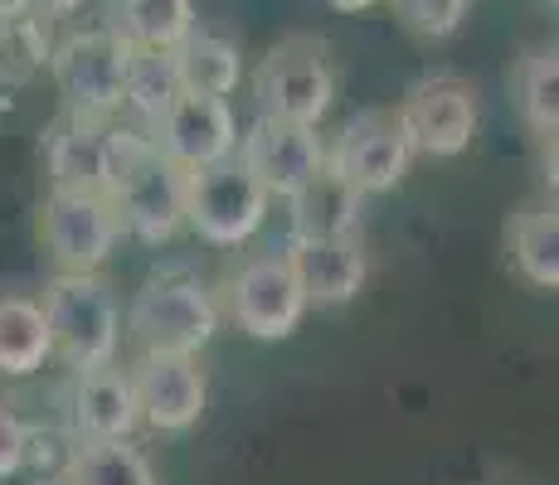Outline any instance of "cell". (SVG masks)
Segmentation results:
<instances>
[{
  "instance_id": "cell-1",
  "label": "cell",
  "mask_w": 559,
  "mask_h": 485,
  "mask_svg": "<svg viewBox=\"0 0 559 485\" xmlns=\"http://www.w3.org/2000/svg\"><path fill=\"white\" fill-rule=\"evenodd\" d=\"M107 204L122 239L146 247L170 243L186 229V175L152 146V136L127 122L107 126Z\"/></svg>"
},
{
  "instance_id": "cell-2",
  "label": "cell",
  "mask_w": 559,
  "mask_h": 485,
  "mask_svg": "<svg viewBox=\"0 0 559 485\" xmlns=\"http://www.w3.org/2000/svg\"><path fill=\"white\" fill-rule=\"evenodd\" d=\"M39 311H45L53 360L69 374L117 364V354H122V301L103 272H53L45 282V296H39Z\"/></svg>"
},
{
  "instance_id": "cell-3",
  "label": "cell",
  "mask_w": 559,
  "mask_h": 485,
  "mask_svg": "<svg viewBox=\"0 0 559 485\" xmlns=\"http://www.w3.org/2000/svg\"><path fill=\"white\" fill-rule=\"evenodd\" d=\"M219 326V296L190 272H160L142 282L122 311V336L136 344V354H195L200 360Z\"/></svg>"
},
{
  "instance_id": "cell-4",
  "label": "cell",
  "mask_w": 559,
  "mask_h": 485,
  "mask_svg": "<svg viewBox=\"0 0 559 485\" xmlns=\"http://www.w3.org/2000/svg\"><path fill=\"white\" fill-rule=\"evenodd\" d=\"M341 97L336 53L321 35H283L253 69V102L258 117L277 122L321 126Z\"/></svg>"
},
{
  "instance_id": "cell-5",
  "label": "cell",
  "mask_w": 559,
  "mask_h": 485,
  "mask_svg": "<svg viewBox=\"0 0 559 485\" xmlns=\"http://www.w3.org/2000/svg\"><path fill=\"white\" fill-rule=\"evenodd\" d=\"M132 49L107 25L63 29L49 49V83L59 93V112L88 117V122H117L122 117V83Z\"/></svg>"
},
{
  "instance_id": "cell-6",
  "label": "cell",
  "mask_w": 559,
  "mask_h": 485,
  "mask_svg": "<svg viewBox=\"0 0 559 485\" xmlns=\"http://www.w3.org/2000/svg\"><path fill=\"white\" fill-rule=\"evenodd\" d=\"M400 117L408 146L414 156H428V160H457L467 156L472 142H477V126H481V97H477V83L462 78V73H424L418 83H408L400 107Z\"/></svg>"
},
{
  "instance_id": "cell-7",
  "label": "cell",
  "mask_w": 559,
  "mask_h": 485,
  "mask_svg": "<svg viewBox=\"0 0 559 485\" xmlns=\"http://www.w3.org/2000/svg\"><path fill=\"white\" fill-rule=\"evenodd\" d=\"M273 214L267 190L249 175L239 156L186 175V229L210 247H243Z\"/></svg>"
},
{
  "instance_id": "cell-8",
  "label": "cell",
  "mask_w": 559,
  "mask_h": 485,
  "mask_svg": "<svg viewBox=\"0 0 559 485\" xmlns=\"http://www.w3.org/2000/svg\"><path fill=\"white\" fill-rule=\"evenodd\" d=\"M414 160L418 156H414V146H408L394 107H360V112L346 117V126L326 142V170L341 180V185L365 194V199L404 185Z\"/></svg>"
},
{
  "instance_id": "cell-9",
  "label": "cell",
  "mask_w": 559,
  "mask_h": 485,
  "mask_svg": "<svg viewBox=\"0 0 559 485\" xmlns=\"http://www.w3.org/2000/svg\"><path fill=\"white\" fill-rule=\"evenodd\" d=\"M224 316L243 330L249 340L277 344L293 340L307 320V296L293 277V263L287 253H253L239 263V272L224 287Z\"/></svg>"
},
{
  "instance_id": "cell-10",
  "label": "cell",
  "mask_w": 559,
  "mask_h": 485,
  "mask_svg": "<svg viewBox=\"0 0 559 485\" xmlns=\"http://www.w3.org/2000/svg\"><path fill=\"white\" fill-rule=\"evenodd\" d=\"M39 243H45L53 272L93 277L112 263L117 243H122V223H117L107 194L49 190L39 199Z\"/></svg>"
},
{
  "instance_id": "cell-11",
  "label": "cell",
  "mask_w": 559,
  "mask_h": 485,
  "mask_svg": "<svg viewBox=\"0 0 559 485\" xmlns=\"http://www.w3.org/2000/svg\"><path fill=\"white\" fill-rule=\"evenodd\" d=\"M234 156L249 166V175L267 190V199L287 204L297 190H307L326 170V136H321V126L253 117L239 132V150Z\"/></svg>"
},
{
  "instance_id": "cell-12",
  "label": "cell",
  "mask_w": 559,
  "mask_h": 485,
  "mask_svg": "<svg viewBox=\"0 0 559 485\" xmlns=\"http://www.w3.org/2000/svg\"><path fill=\"white\" fill-rule=\"evenodd\" d=\"M142 408V427L160 437L195 433L210 413V374L195 354H136L127 364Z\"/></svg>"
},
{
  "instance_id": "cell-13",
  "label": "cell",
  "mask_w": 559,
  "mask_h": 485,
  "mask_svg": "<svg viewBox=\"0 0 559 485\" xmlns=\"http://www.w3.org/2000/svg\"><path fill=\"white\" fill-rule=\"evenodd\" d=\"M146 136H152V146L180 170V175H190V170L219 166V160H229L234 150H239V117H234L229 97L180 93Z\"/></svg>"
},
{
  "instance_id": "cell-14",
  "label": "cell",
  "mask_w": 559,
  "mask_h": 485,
  "mask_svg": "<svg viewBox=\"0 0 559 485\" xmlns=\"http://www.w3.org/2000/svg\"><path fill=\"white\" fill-rule=\"evenodd\" d=\"M69 427L73 441H132L142 427L132 374L122 364L83 369L69 384Z\"/></svg>"
},
{
  "instance_id": "cell-15",
  "label": "cell",
  "mask_w": 559,
  "mask_h": 485,
  "mask_svg": "<svg viewBox=\"0 0 559 485\" xmlns=\"http://www.w3.org/2000/svg\"><path fill=\"white\" fill-rule=\"evenodd\" d=\"M293 277L302 287L307 306L317 311H341L370 282V247L356 239H321V243H287L283 247Z\"/></svg>"
},
{
  "instance_id": "cell-16",
  "label": "cell",
  "mask_w": 559,
  "mask_h": 485,
  "mask_svg": "<svg viewBox=\"0 0 559 485\" xmlns=\"http://www.w3.org/2000/svg\"><path fill=\"white\" fill-rule=\"evenodd\" d=\"M107 126L88 117L59 112L45 132L49 190L63 194H107Z\"/></svg>"
},
{
  "instance_id": "cell-17",
  "label": "cell",
  "mask_w": 559,
  "mask_h": 485,
  "mask_svg": "<svg viewBox=\"0 0 559 485\" xmlns=\"http://www.w3.org/2000/svg\"><path fill=\"white\" fill-rule=\"evenodd\" d=\"M365 219V194L341 185L331 170H321L307 190L287 199V233L293 243H321V239H356Z\"/></svg>"
},
{
  "instance_id": "cell-18",
  "label": "cell",
  "mask_w": 559,
  "mask_h": 485,
  "mask_svg": "<svg viewBox=\"0 0 559 485\" xmlns=\"http://www.w3.org/2000/svg\"><path fill=\"white\" fill-rule=\"evenodd\" d=\"M103 25L112 29L127 49L170 53L200 25V15H195V0H107Z\"/></svg>"
},
{
  "instance_id": "cell-19",
  "label": "cell",
  "mask_w": 559,
  "mask_h": 485,
  "mask_svg": "<svg viewBox=\"0 0 559 485\" xmlns=\"http://www.w3.org/2000/svg\"><path fill=\"white\" fill-rule=\"evenodd\" d=\"M45 364H53V344H49L39 296L0 291V379L10 384L35 379Z\"/></svg>"
},
{
  "instance_id": "cell-20",
  "label": "cell",
  "mask_w": 559,
  "mask_h": 485,
  "mask_svg": "<svg viewBox=\"0 0 559 485\" xmlns=\"http://www.w3.org/2000/svg\"><path fill=\"white\" fill-rule=\"evenodd\" d=\"M511 93L521 107V122L531 126V136L555 156V136H559V49L545 45H525L521 59L511 69Z\"/></svg>"
},
{
  "instance_id": "cell-21",
  "label": "cell",
  "mask_w": 559,
  "mask_h": 485,
  "mask_svg": "<svg viewBox=\"0 0 559 485\" xmlns=\"http://www.w3.org/2000/svg\"><path fill=\"white\" fill-rule=\"evenodd\" d=\"M176 59V78L180 93L190 97H234L243 83V53L229 35H214V29H190L180 39V49H170Z\"/></svg>"
},
{
  "instance_id": "cell-22",
  "label": "cell",
  "mask_w": 559,
  "mask_h": 485,
  "mask_svg": "<svg viewBox=\"0 0 559 485\" xmlns=\"http://www.w3.org/2000/svg\"><path fill=\"white\" fill-rule=\"evenodd\" d=\"M59 485H160L156 466L136 441H69Z\"/></svg>"
},
{
  "instance_id": "cell-23",
  "label": "cell",
  "mask_w": 559,
  "mask_h": 485,
  "mask_svg": "<svg viewBox=\"0 0 559 485\" xmlns=\"http://www.w3.org/2000/svg\"><path fill=\"white\" fill-rule=\"evenodd\" d=\"M507 253L525 287L559 291V214L555 204H531L507 223Z\"/></svg>"
},
{
  "instance_id": "cell-24",
  "label": "cell",
  "mask_w": 559,
  "mask_h": 485,
  "mask_svg": "<svg viewBox=\"0 0 559 485\" xmlns=\"http://www.w3.org/2000/svg\"><path fill=\"white\" fill-rule=\"evenodd\" d=\"M180 97V78H176V59L170 53H152V49H132L127 59V83H122V117L117 122L136 126V132H152L170 102Z\"/></svg>"
},
{
  "instance_id": "cell-25",
  "label": "cell",
  "mask_w": 559,
  "mask_h": 485,
  "mask_svg": "<svg viewBox=\"0 0 559 485\" xmlns=\"http://www.w3.org/2000/svg\"><path fill=\"white\" fill-rule=\"evenodd\" d=\"M390 10L418 45H448L462 35L477 0H390Z\"/></svg>"
},
{
  "instance_id": "cell-26",
  "label": "cell",
  "mask_w": 559,
  "mask_h": 485,
  "mask_svg": "<svg viewBox=\"0 0 559 485\" xmlns=\"http://www.w3.org/2000/svg\"><path fill=\"white\" fill-rule=\"evenodd\" d=\"M29 461V427L15 413V403L0 398V481H15Z\"/></svg>"
},
{
  "instance_id": "cell-27",
  "label": "cell",
  "mask_w": 559,
  "mask_h": 485,
  "mask_svg": "<svg viewBox=\"0 0 559 485\" xmlns=\"http://www.w3.org/2000/svg\"><path fill=\"white\" fill-rule=\"evenodd\" d=\"M15 5H20V10H29V15H39V20H49V25H53V20H73L83 5H88V0H15Z\"/></svg>"
},
{
  "instance_id": "cell-28",
  "label": "cell",
  "mask_w": 559,
  "mask_h": 485,
  "mask_svg": "<svg viewBox=\"0 0 559 485\" xmlns=\"http://www.w3.org/2000/svg\"><path fill=\"white\" fill-rule=\"evenodd\" d=\"M326 10H336V15H360V10H374L380 0H321Z\"/></svg>"
},
{
  "instance_id": "cell-29",
  "label": "cell",
  "mask_w": 559,
  "mask_h": 485,
  "mask_svg": "<svg viewBox=\"0 0 559 485\" xmlns=\"http://www.w3.org/2000/svg\"><path fill=\"white\" fill-rule=\"evenodd\" d=\"M15 15H20L15 0H0V49H5V39H10V25H15Z\"/></svg>"
},
{
  "instance_id": "cell-30",
  "label": "cell",
  "mask_w": 559,
  "mask_h": 485,
  "mask_svg": "<svg viewBox=\"0 0 559 485\" xmlns=\"http://www.w3.org/2000/svg\"><path fill=\"white\" fill-rule=\"evenodd\" d=\"M49 485H59V481H49Z\"/></svg>"
}]
</instances>
